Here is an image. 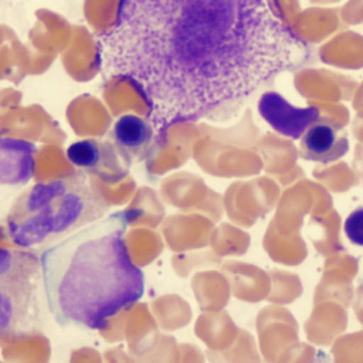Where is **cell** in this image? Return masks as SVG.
<instances>
[{"label": "cell", "mask_w": 363, "mask_h": 363, "mask_svg": "<svg viewBox=\"0 0 363 363\" xmlns=\"http://www.w3.org/2000/svg\"><path fill=\"white\" fill-rule=\"evenodd\" d=\"M349 151V139L342 125L329 119H318L303 135L300 156L317 163H333Z\"/></svg>", "instance_id": "8"}, {"label": "cell", "mask_w": 363, "mask_h": 363, "mask_svg": "<svg viewBox=\"0 0 363 363\" xmlns=\"http://www.w3.org/2000/svg\"><path fill=\"white\" fill-rule=\"evenodd\" d=\"M345 234L355 246H363V206L357 208L345 220Z\"/></svg>", "instance_id": "10"}, {"label": "cell", "mask_w": 363, "mask_h": 363, "mask_svg": "<svg viewBox=\"0 0 363 363\" xmlns=\"http://www.w3.org/2000/svg\"><path fill=\"white\" fill-rule=\"evenodd\" d=\"M41 260L29 251H0V328L10 338L38 333L44 324Z\"/></svg>", "instance_id": "4"}, {"label": "cell", "mask_w": 363, "mask_h": 363, "mask_svg": "<svg viewBox=\"0 0 363 363\" xmlns=\"http://www.w3.org/2000/svg\"><path fill=\"white\" fill-rule=\"evenodd\" d=\"M258 110L275 131L295 140L303 138L308 128L320 119L317 107H295L275 91H268L260 96Z\"/></svg>", "instance_id": "6"}, {"label": "cell", "mask_w": 363, "mask_h": 363, "mask_svg": "<svg viewBox=\"0 0 363 363\" xmlns=\"http://www.w3.org/2000/svg\"><path fill=\"white\" fill-rule=\"evenodd\" d=\"M33 144L10 138L1 139V184L23 185L32 179L35 172Z\"/></svg>", "instance_id": "9"}, {"label": "cell", "mask_w": 363, "mask_h": 363, "mask_svg": "<svg viewBox=\"0 0 363 363\" xmlns=\"http://www.w3.org/2000/svg\"><path fill=\"white\" fill-rule=\"evenodd\" d=\"M303 43L271 0H121L96 65L131 84L157 144L174 125L242 101L297 65Z\"/></svg>", "instance_id": "1"}, {"label": "cell", "mask_w": 363, "mask_h": 363, "mask_svg": "<svg viewBox=\"0 0 363 363\" xmlns=\"http://www.w3.org/2000/svg\"><path fill=\"white\" fill-rule=\"evenodd\" d=\"M67 157L79 171L107 184L123 180L131 168L116 145L108 140L87 139L73 143L67 147Z\"/></svg>", "instance_id": "5"}, {"label": "cell", "mask_w": 363, "mask_h": 363, "mask_svg": "<svg viewBox=\"0 0 363 363\" xmlns=\"http://www.w3.org/2000/svg\"><path fill=\"white\" fill-rule=\"evenodd\" d=\"M111 138L130 165L145 160L157 145L156 131L150 119L134 114L123 115L116 121Z\"/></svg>", "instance_id": "7"}, {"label": "cell", "mask_w": 363, "mask_h": 363, "mask_svg": "<svg viewBox=\"0 0 363 363\" xmlns=\"http://www.w3.org/2000/svg\"><path fill=\"white\" fill-rule=\"evenodd\" d=\"M107 209L81 171L24 191L6 217V228L18 247L40 249L101 220Z\"/></svg>", "instance_id": "3"}, {"label": "cell", "mask_w": 363, "mask_h": 363, "mask_svg": "<svg viewBox=\"0 0 363 363\" xmlns=\"http://www.w3.org/2000/svg\"><path fill=\"white\" fill-rule=\"evenodd\" d=\"M136 217L139 211H115L44 250V294L58 325L101 330L142 298L143 272L125 243Z\"/></svg>", "instance_id": "2"}]
</instances>
